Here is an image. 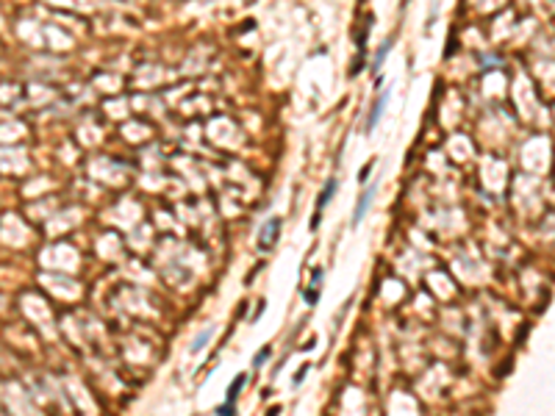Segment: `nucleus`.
<instances>
[{
    "label": "nucleus",
    "instance_id": "nucleus-1",
    "mask_svg": "<svg viewBox=\"0 0 555 416\" xmlns=\"http://www.w3.org/2000/svg\"><path fill=\"white\" fill-rule=\"evenodd\" d=\"M333 195H336V181L331 178V181L325 183V189H322V195L317 197V211H314V216H311V228H317V222H320L322 208H325L328 203H331V197H333Z\"/></svg>",
    "mask_w": 555,
    "mask_h": 416
},
{
    "label": "nucleus",
    "instance_id": "nucleus-2",
    "mask_svg": "<svg viewBox=\"0 0 555 416\" xmlns=\"http://www.w3.org/2000/svg\"><path fill=\"white\" fill-rule=\"evenodd\" d=\"M375 200V186H366V192L358 197V203H355V211H353V225H361V219L366 216V208L372 206Z\"/></svg>",
    "mask_w": 555,
    "mask_h": 416
},
{
    "label": "nucleus",
    "instance_id": "nucleus-3",
    "mask_svg": "<svg viewBox=\"0 0 555 416\" xmlns=\"http://www.w3.org/2000/svg\"><path fill=\"white\" fill-rule=\"evenodd\" d=\"M281 230V219H269L267 225H264V230H261V236L264 239L258 241V250H269L275 244V233Z\"/></svg>",
    "mask_w": 555,
    "mask_h": 416
},
{
    "label": "nucleus",
    "instance_id": "nucleus-4",
    "mask_svg": "<svg viewBox=\"0 0 555 416\" xmlns=\"http://www.w3.org/2000/svg\"><path fill=\"white\" fill-rule=\"evenodd\" d=\"M247 383V375H236V380L228 386V394H225V403L236 405V397H239V391H242V386Z\"/></svg>",
    "mask_w": 555,
    "mask_h": 416
},
{
    "label": "nucleus",
    "instance_id": "nucleus-5",
    "mask_svg": "<svg viewBox=\"0 0 555 416\" xmlns=\"http://www.w3.org/2000/svg\"><path fill=\"white\" fill-rule=\"evenodd\" d=\"M383 103H386V92L380 95L378 100H375L372 111H369V117H366V130H372V128H375V122H378V117H380V111H383Z\"/></svg>",
    "mask_w": 555,
    "mask_h": 416
},
{
    "label": "nucleus",
    "instance_id": "nucleus-6",
    "mask_svg": "<svg viewBox=\"0 0 555 416\" xmlns=\"http://www.w3.org/2000/svg\"><path fill=\"white\" fill-rule=\"evenodd\" d=\"M209 338H211V327H206L203 333H197V338L192 341V352H200V350H203V344H206Z\"/></svg>",
    "mask_w": 555,
    "mask_h": 416
},
{
    "label": "nucleus",
    "instance_id": "nucleus-7",
    "mask_svg": "<svg viewBox=\"0 0 555 416\" xmlns=\"http://www.w3.org/2000/svg\"><path fill=\"white\" fill-rule=\"evenodd\" d=\"M389 50H392V42H383L380 50H378V56H375V64H372L375 70H380V64H383V59H386V53H389Z\"/></svg>",
    "mask_w": 555,
    "mask_h": 416
},
{
    "label": "nucleus",
    "instance_id": "nucleus-8",
    "mask_svg": "<svg viewBox=\"0 0 555 416\" xmlns=\"http://www.w3.org/2000/svg\"><path fill=\"white\" fill-rule=\"evenodd\" d=\"M303 297H306V303H308V306H314V303H317V286L306 289V292H303Z\"/></svg>",
    "mask_w": 555,
    "mask_h": 416
},
{
    "label": "nucleus",
    "instance_id": "nucleus-9",
    "mask_svg": "<svg viewBox=\"0 0 555 416\" xmlns=\"http://www.w3.org/2000/svg\"><path fill=\"white\" fill-rule=\"evenodd\" d=\"M306 372H308V366H300V372H297V375L292 377V383H294V386H300L303 380H306Z\"/></svg>",
    "mask_w": 555,
    "mask_h": 416
},
{
    "label": "nucleus",
    "instance_id": "nucleus-10",
    "mask_svg": "<svg viewBox=\"0 0 555 416\" xmlns=\"http://www.w3.org/2000/svg\"><path fill=\"white\" fill-rule=\"evenodd\" d=\"M372 167H375V161H369V164H366L364 169H361V175H358V181H361V183H364L366 178H369V172H372Z\"/></svg>",
    "mask_w": 555,
    "mask_h": 416
},
{
    "label": "nucleus",
    "instance_id": "nucleus-11",
    "mask_svg": "<svg viewBox=\"0 0 555 416\" xmlns=\"http://www.w3.org/2000/svg\"><path fill=\"white\" fill-rule=\"evenodd\" d=\"M267 358H269V350H261V355H258V358H253V366H261L264 361H267Z\"/></svg>",
    "mask_w": 555,
    "mask_h": 416
}]
</instances>
